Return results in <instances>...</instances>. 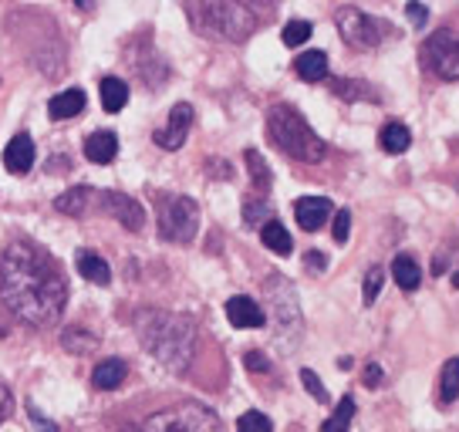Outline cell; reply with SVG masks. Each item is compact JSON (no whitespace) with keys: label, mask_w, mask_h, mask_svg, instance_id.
<instances>
[{"label":"cell","mask_w":459,"mask_h":432,"mask_svg":"<svg viewBox=\"0 0 459 432\" xmlns=\"http://www.w3.org/2000/svg\"><path fill=\"white\" fill-rule=\"evenodd\" d=\"M227 317L233 328H260L264 324V307H260L254 298H247V294H237V298H230L227 301Z\"/></svg>","instance_id":"14"},{"label":"cell","mask_w":459,"mask_h":432,"mask_svg":"<svg viewBox=\"0 0 459 432\" xmlns=\"http://www.w3.org/2000/svg\"><path fill=\"white\" fill-rule=\"evenodd\" d=\"M267 135H271V143L284 156L307 162V166H315V162H321V159L328 156V145L311 129V122L294 105H284V101L273 105L271 112H267Z\"/></svg>","instance_id":"4"},{"label":"cell","mask_w":459,"mask_h":432,"mask_svg":"<svg viewBox=\"0 0 459 432\" xmlns=\"http://www.w3.org/2000/svg\"><path fill=\"white\" fill-rule=\"evenodd\" d=\"M78 274L85 277V281H91V284H108V281H112L108 264H105L99 254H91V250L78 254Z\"/></svg>","instance_id":"24"},{"label":"cell","mask_w":459,"mask_h":432,"mask_svg":"<svg viewBox=\"0 0 459 432\" xmlns=\"http://www.w3.org/2000/svg\"><path fill=\"white\" fill-rule=\"evenodd\" d=\"M382 284H385V271H382V267H372V271L365 274V284H361V301H365V307H372V304L378 301Z\"/></svg>","instance_id":"30"},{"label":"cell","mask_w":459,"mask_h":432,"mask_svg":"<svg viewBox=\"0 0 459 432\" xmlns=\"http://www.w3.org/2000/svg\"><path fill=\"white\" fill-rule=\"evenodd\" d=\"M294 72L301 82H325L328 78V55L325 51H304L294 61Z\"/></svg>","instance_id":"20"},{"label":"cell","mask_w":459,"mask_h":432,"mask_svg":"<svg viewBox=\"0 0 459 432\" xmlns=\"http://www.w3.org/2000/svg\"><path fill=\"white\" fill-rule=\"evenodd\" d=\"M91 210L115 216V220L132 233L145 227V210L139 206V200H132V196L118 193V189H95V196H91Z\"/></svg>","instance_id":"10"},{"label":"cell","mask_w":459,"mask_h":432,"mask_svg":"<svg viewBox=\"0 0 459 432\" xmlns=\"http://www.w3.org/2000/svg\"><path fill=\"white\" fill-rule=\"evenodd\" d=\"M392 277L402 290H419V284H422V271H419L416 257H409V254H399L392 260Z\"/></svg>","instance_id":"23"},{"label":"cell","mask_w":459,"mask_h":432,"mask_svg":"<svg viewBox=\"0 0 459 432\" xmlns=\"http://www.w3.org/2000/svg\"><path fill=\"white\" fill-rule=\"evenodd\" d=\"M378 145L385 149L388 156H402L412 145V132H409V125H402V122H388L378 132Z\"/></svg>","instance_id":"22"},{"label":"cell","mask_w":459,"mask_h":432,"mask_svg":"<svg viewBox=\"0 0 459 432\" xmlns=\"http://www.w3.org/2000/svg\"><path fill=\"white\" fill-rule=\"evenodd\" d=\"M91 196H95V189L91 186H74L57 196L55 210L57 213H68V216H85V213H91Z\"/></svg>","instance_id":"19"},{"label":"cell","mask_w":459,"mask_h":432,"mask_svg":"<svg viewBox=\"0 0 459 432\" xmlns=\"http://www.w3.org/2000/svg\"><path fill=\"white\" fill-rule=\"evenodd\" d=\"M257 4H273V0H257Z\"/></svg>","instance_id":"44"},{"label":"cell","mask_w":459,"mask_h":432,"mask_svg":"<svg viewBox=\"0 0 459 432\" xmlns=\"http://www.w3.org/2000/svg\"><path fill=\"white\" fill-rule=\"evenodd\" d=\"M0 301L30 328L55 324L68 304V284L41 246L11 244L0 254Z\"/></svg>","instance_id":"1"},{"label":"cell","mask_w":459,"mask_h":432,"mask_svg":"<svg viewBox=\"0 0 459 432\" xmlns=\"http://www.w3.org/2000/svg\"><path fill=\"white\" fill-rule=\"evenodd\" d=\"M99 95H101V108L115 116V112H122L126 101H129V85H126L122 78H115V74H105L99 82Z\"/></svg>","instance_id":"18"},{"label":"cell","mask_w":459,"mask_h":432,"mask_svg":"<svg viewBox=\"0 0 459 432\" xmlns=\"http://www.w3.org/2000/svg\"><path fill=\"white\" fill-rule=\"evenodd\" d=\"M189 21L203 38L223 44H244L257 30V17L240 0H193Z\"/></svg>","instance_id":"3"},{"label":"cell","mask_w":459,"mask_h":432,"mask_svg":"<svg viewBox=\"0 0 459 432\" xmlns=\"http://www.w3.org/2000/svg\"><path fill=\"white\" fill-rule=\"evenodd\" d=\"M74 7H82V11H95V0H72Z\"/></svg>","instance_id":"42"},{"label":"cell","mask_w":459,"mask_h":432,"mask_svg":"<svg viewBox=\"0 0 459 432\" xmlns=\"http://www.w3.org/2000/svg\"><path fill=\"white\" fill-rule=\"evenodd\" d=\"M206 173H213V176H220V179H230L233 176V169H230L223 159H210V166H206Z\"/></svg>","instance_id":"41"},{"label":"cell","mask_w":459,"mask_h":432,"mask_svg":"<svg viewBox=\"0 0 459 432\" xmlns=\"http://www.w3.org/2000/svg\"><path fill=\"white\" fill-rule=\"evenodd\" d=\"M189 125H193V105L189 101H179V105H172L169 108V122L156 129V145L159 149H166V152H176V149H183L189 135Z\"/></svg>","instance_id":"11"},{"label":"cell","mask_w":459,"mask_h":432,"mask_svg":"<svg viewBox=\"0 0 459 432\" xmlns=\"http://www.w3.org/2000/svg\"><path fill=\"white\" fill-rule=\"evenodd\" d=\"M301 385L307 392H311V395H315L317 402H328V389L321 385V378H317V375L311 372V368H301Z\"/></svg>","instance_id":"35"},{"label":"cell","mask_w":459,"mask_h":432,"mask_svg":"<svg viewBox=\"0 0 459 432\" xmlns=\"http://www.w3.org/2000/svg\"><path fill=\"white\" fill-rule=\"evenodd\" d=\"M244 365L250 368V372H271V359H267L264 351H247Z\"/></svg>","instance_id":"37"},{"label":"cell","mask_w":459,"mask_h":432,"mask_svg":"<svg viewBox=\"0 0 459 432\" xmlns=\"http://www.w3.org/2000/svg\"><path fill=\"white\" fill-rule=\"evenodd\" d=\"M422 61L436 78L443 82H459V34L456 30H436L426 48H422Z\"/></svg>","instance_id":"9"},{"label":"cell","mask_w":459,"mask_h":432,"mask_svg":"<svg viewBox=\"0 0 459 432\" xmlns=\"http://www.w3.org/2000/svg\"><path fill=\"white\" fill-rule=\"evenodd\" d=\"M244 159H247V169H250V179H254V189H260V196H264V193L271 189V183H273V176H271V169H267V162L260 159L257 149H247Z\"/></svg>","instance_id":"27"},{"label":"cell","mask_w":459,"mask_h":432,"mask_svg":"<svg viewBox=\"0 0 459 432\" xmlns=\"http://www.w3.org/2000/svg\"><path fill=\"white\" fill-rule=\"evenodd\" d=\"M129 378V368H126V361L122 359H105L95 365V372H91V385L101 392H112L118 389L122 382Z\"/></svg>","instance_id":"17"},{"label":"cell","mask_w":459,"mask_h":432,"mask_svg":"<svg viewBox=\"0 0 459 432\" xmlns=\"http://www.w3.org/2000/svg\"><path fill=\"white\" fill-rule=\"evenodd\" d=\"M311 34H315V24L298 17V21H287V24H284V30H281V41H284L287 48H301Z\"/></svg>","instance_id":"29"},{"label":"cell","mask_w":459,"mask_h":432,"mask_svg":"<svg viewBox=\"0 0 459 432\" xmlns=\"http://www.w3.org/2000/svg\"><path fill=\"white\" fill-rule=\"evenodd\" d=\"M260 240L264 246L277 254V257H290V250H294V240H290V233L284 230V223L281 220H267L264 227H260Z\"/></svg>","instance_id":"21"},{"label":"cell","mask_w":459,"mask_h":432,"mask_svg":"<svg viewBox=\"0 0 459 432\" xmlns=\"http://www.w3.org/2000/svg\"><path fill=\"white\" fill-rule=\"evenodd\" d=\"M264 294H267V307H271V317H273V338H277V345L294 348L304 334V315H301V304H298V290H294V284L287 277L273 274L267 277Z\"/></svg>","instance_id":"5"},{"label":"cell","mask_w":459,"mask_h":432,"mask_svg":"<svg viewBox=\"0 0 459 432\" xmlns=\"http://www.w3.org/2000/svg\"><path fill=\"white\" fill-rule=\"evenodd\" d=\"M294 216H298V227L307 233H317L331 216H334V206L325 196H301L294 203Z\"/></svg>","instance_id":"12"},{"label":"cell","mask_w":459,"mask_h":432,"mask_svg":"<svg viewBox=\"0 0 459 432\" xmlns=\"http://www.w3.org/2000/svg\"><path fill=\"white\" fill-rule=\"evenodd\" d=\"M382 378H385V375H382V365H365V378H361V382H365L368 389H378Z\"/></svg>","instance_id":"40"},{"label":"cell","mask_w":459,"mask_h":432,"mask_svg":"<svg viewBox=\"0 0 459 432\" xmlns=\"http://www.w3.org/2000/svg\"><path fill=\"white\" fill-rule=\"evenodd\" d=\"M0 334H4V332H0Z\"/></svg>","instance_id":"45"},{"label":"cell","mask_w":459,"mask_h":432,"mask_svg":"<svg viewBox=\"0 0 459 432\" xmlns=\"http://www.w3.org/2000/svg\"><path fill=\"white\" fill-rule=\"evenodd\" d=\"M459 399V359H449L439 372V402L449 405Z\"/></svg>","instance_id":"25"},{"label":"cell","mask_w":459,"mask_h":432,"mask_svg":"<svg viewBox=\"0 0 459 432\" xmlns=\"http://www.w3.org/2000/svg\"><path fill=\"white\" fill-rule=\"evenodd\" d=\"M237 432H273V422L264 412L250 409V412H244V416L237 419Z\"/></svg>","instance_id":"31"},{"label":"cell","mask_w":459,"mask_h":432,"mask_svg":"<svg viewBox=\"0 0 459 432\" xmlns=\"http://www.w3.org/2000/svg\"><path fill=\"white\" fill-rule=\"evenodd\" d=\"M304 267H307L311 274H325V267H328V257H325L321 250H307V254H304Z\"/></svg>","instance_id":"38"},{"label":"cell","mask_w":459,"mask_h":432,"mask_svg":"<svg viewBox=\"0 0 459 432\" xmlns=\"http://www.w3.org/2000/svg\"><path fill=\"white\" fill-rule=\"evenodd\" d=\"M61 345L68 348V351H74V355H88V351H95V345H99V338L95 334H88L85 328H68V332L61 334Z\"/></svg>","instance_id":"28"},{"label":"cell","mask_w":459,"mask_h":432,"mask_svg":"<svg viewBox=\"0 0 459 432\" xmlns=\"http://www.w3.org/2000/svg\"><path fill=\"white\" fill-rule=\"evenodd\" d=\"M135 332L143 348L166 365L169 372H186L193 355H196V324L186 315L172 311H143L135 317Z\"/></svg>","instance_id":"2"},{"label":"cell","mask_w":459,"mask_h":432,"mask_svg":"<svg viewBox=\"0 0 459 432\" xmlns=\"http://www.w3.org/2000/svg\"><path fill=\"white\" fill-rule=\"evenodd\" d=\"M143 432H223V426L210 405L179 402L145 419Z\"/></svg>","instance_id":"6"},{"label":"cell","mask_w":459,"mask_h":432,"mask_svg":"<svg viewBox=\"0 0 459 432\" xmlns=\"http://www.w3.org/2000/svg\"><path fill=\"white\" fill-rule=\"evenodd\" d=\"M405 17H409V24L422 28V24L429 21V7H426V4H419V0H409V4H405Z\"/></svg>","instance_id":"36"},{"label":"cell","mask_w":459,"mask_h":432,"mask_svg":"<svg viewBox=\"0 0 459 432\" xmlns=\"http://www.w3.org/2000/svg\"><path fill=\"white\" fill-rule=\"evenodd\" d=\"M11 412H14V395H11L7 385H0V426L11 419Z\"/></svg>","instance_id":"39"},{"label":"cell","mask_w":459,"mask_h":432,"mask_svg":"<svg viewBox=\"0 0 459 432\" xmlns=\"http://www.w3.org/2000/svg\"><path fill=\"white\" fill-rule=\"evenodd\" d=\"M334 24H338L342 41L348 44V48H355V51H375V48L388 38L385 21L365 14V11H361V7H355V4H344V7H338V11H334Z\"/></svg>","instance_id":"7"},{"label":"cell","mask_w":459,"mask_h":432,"mask_svg":"<svg viewBox=\"0 0 459 432\" xmlns=\"http://www.w3.org/2000/svg\"><path fill=\"white\" fill-rule=\"evenodd\" d=\"M82 108H85V91L82 88H65V91H57L55 99L48 101V112L57 122H68V118L82 116Z\"/></svg>","instance_id":"16"},{"label":"cell","mask_w":459,"mask_h":432,"mask_svg":"<svg viewBox=\"0 0 459 432\" xmlns=\"http://www.w3.org/2000/svg\"><path fill=\"white\" fill-rule=\"evenodd\" d=\"M453 288L459 290V271H456V274H453Z\"/></svg>","instance_id":"43"},{"label":"cell","mask_w":459,"mask_h":432,"mask_svg":"<svg viewBox=\"0 0 459 432\" xmlns=\"http://www.w3.org/2000/svg\"><path fill=\"white\" fill-rule=\"evenodd\" d=\"M118 156V139L115 132H91L85 139V159L95 166H112Z\"/></svg>","instance_id":"15"},{"label":"cell","mask_w":459,"mask_h":432,"mask_svg":"<svg viewBox=\"0 0 459 432\" xmlns=\"http://www.w3.org/2000/svg\"><path fill=\"white\" fill-rule=\"evenodd\" d=\"M351 419H355V399H351V395H344L342 402H338V409L325 419L321 432H348L351 429Z\"/></svg>","instance_id":"26"},{"label":"cell","mask_w":459,"mask_h":432,"mask_svg":"<svg viewBox=\"0 0 459 432\" xmlns=\"http://www.w3.org/2000/svg\"><path fill=\"white\" fill-rule=\"evenodd\" d=\"M200 230V206L189 196H159V237L169 244H189Z\"/></svg>","instance_id":"8"},{"label":"cell","mask_w":459,"mask_h":432,"mask_svg":"<svg viewBox=\"0 0 459 432\" xmlns=\"http://www.w3.org/2000/svg\"><path fill=\"white\" fill-rule=\"evenodd\" d=\"M264 216H271V206H267V200L260 196V200H247L244 203V223L247 227H257Z\"/></svg>","instance_id":"33"},{"label":"cell","mask_w":459,"mask_h":432,"mask_svg":"<svg viewBox=\"0 0 459 432\" xmlns=\"http://www.w3.org/2000/svg\"><path fill=\"white\" fill-rule=\"evenodd\" d=\"M331 237H334V244H348V237H351V213H348V210H338V213H334Z\"/></svg>","instance_id":"34"},{"label":"cell","mask_w":459,"mask_h":432,"mask_svg":"<svg viewBox=\"0 0 459 432\" xmlns=\"http://www.w3.org/2000/svg\"><path fill=\"white\" fill-rule=\"evenodd\" d=\"M30 166H34V139H30L28 132H21L4 149V169L14 176H24L30 173Z\"/></svg>","instance_id":"13"},{"label":"cell","mask_w":459,"mask_h":432,"mask_svg":"<svg viewBox=\"0 0 459 432\" xmlns=\"http://www.w3.org/2000/svg\"><path fill=\"white\" fill-rule=\"evenodd\" d=\"M334 95H342V99L355 101V99H378L375 91H368V88L361 85V82H355V78H342L338 85H334Z\"/></svg>","instance_id":"32"}]
</instances>
